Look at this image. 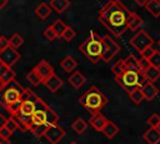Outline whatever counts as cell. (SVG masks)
Masks as SVG:
<instances>
[{
  "label": "cell",
  "instance_id": "cell-22",
  "mask_svg": "<svg viewBox=\"0 0 160 144\" xmlns=\"http://www.w3.org/2000/svg\"><path fill=\"white\" fill-rule=\"evenodd\" d=\"M119 126L114 123V121H111V120H108V123H106V125H105V128H104V130L101 131L108 139H112L118 133H119Z\"/></svg>",
  "mask_w": 160,
  "mask_h": 144
},
{
  "label": "cell",
  "instance_id": "cell-48",
  "mask_svg": "<svg viewBox=\"0 0 160 144\" xmlns=\"http://www.w3.org/2000/svg\"><path fill=\"white\" fill-rule=\"evenodd\" d=\"M5 85H6V84H5V83H4V81H2V80L0 79V90H1V89H2V88H4Z\"/></svg>",
  "mask_w": 160,
  "mask_h": 144
},
{
  "label": "cell",
  "instance_id": "cell-17",
  "mask_svg": "<svg viewBox=\"0 0 160 144\" xmlns=\"http://www.w3.org/2000/svg\"><path fill=\"white\" fill-rule=\"evenodd\" d=\"M86 81V78L82 75V73L80 71H74L70 76H69V84L75 88V89H80Z\"/></svg>",
  "mask_w": 160,
  "mask_h": 144
},
{
  "label": "cell",
  "instance_id": "cell-45",
  "mask_svg": "<svg viewBox=\"0 0 160 144\" xmlns=\"http://www.w3.org/2000/svg\"><path fill=\"white\" fill-rule=\"evenodd\" d=\"M135 4H138L139 6H146V4L149 3V0H134Z\"/></svg>",
  "mask_w": 160,
  "mask_h": 144
},
{
  "label": "cell",
  "instance_id": "cell-50",
  "mask_svg": "<svg viewBox=\"0 0 160 144\" xmlns=\"http://www.w3.org/2000/svg\"><path fill=\"white\" fill-rule=\"evenodd\" d=\"M2 65H4V64H2V63H1V60H0V69H1V66H2Z\"/></svg>",
  "mask_w": 160,
  "mask_h": 144
},
{
  "label": "cell",
  "instance_id": "cell-8",
  "mask_svg": "<svg viewBox=\"0 0 160 144\" xmlns=\"http://www.w3.org/2000/svg\"><path fill=\"white\" fill-rule=\"evenodd\" d=\"M102 39H104V44H105V50H104V55H102L101 60L109 63L112 58H115L119 54L120 45L114 39H111L110 36H104Z\"/></svg>",
  "mask_w": 160,
  "mask_h": 144
},
{
  "label": "cell",
  "instance_id": "cell-9",
  "mask_svg": "<svg viewBox=\"0 0 160 144\" xmlns=\"http://www.w3.org/2000/svg\"><path fill=\"white\" fill-rule=\"evenodd\" d=\"M20 58H21L20 53L16 49H14L12 46H8L5 50L0 51V60H1V63L4 65H6V66H10V68L15 63H18L20 60Z\"/></svg>",
  "mask_w": 160,
  "mask_h": 144
},
{
  "label": "cell",
  "instance_id": "cell-15",
  "mask_svg": "<svg viewBox=\"0 0 160 144\" xmlns=\"http://www.w3.org/2000/svg\"><path fill=\"white\" fill-rule=\"evenodd\" d=\"M42 84H44L51 93H55V91H58V90L62 86V80L54 73V74H52L48 80H45Z\"/></svg>",
  "mask_w": 160,
  "mask_h": 144
},
{
  "label": "cell",
  "instance_id": "cell-5",
  "mask_svg": "<svg viewBox=\"0 0 160 144\" xmlns=\"http://www.w3.org/2000/svg\"><path fill=\"white\" fill-rule=\"evenodd\" d=\"M24 89L25 88H22L16 80H12L11 83L6 84L0 90V105L5 109L8 105L21 101V95Z\"/></svg>",
  "mask_w": 160,
  "mask_h": 144
},
{
  "label": "cell",
  "instance_id": "cell-33",
  "mask_svg": "<svg viewBox=\"0 0 160 144\" xmlns=\"http://www.w3.org/2000/svg\"><path fill=\"white\" fill-rule=\"evenodd\" d=\"M129 96H130L131 101H132L134 104H136V105H139V104L144 100V95H142L141 89H136V90H134L132 93L129 94Z\"/></svg>",
  "mask_w": 160,
  "mask_h": 144
},
{
  "label": "cell",
  "instance_id": "cell-42",
  "mask_svg": "<svg viewBox=\"0 0 160 144\" xmlns=\"http://www.w3.org/2000/svg\"><path fill=\"white\" fill-rule=\"evenodd\" d=\"M8 46H10V44H9V39L5 38V36H0V51L5 50Z\"/></svg>",
  "mask_w": 160,
  "mask_h": 144
},
{
  "label": "cell",
  "instance_id": "cell-28",
  "mask_svg": "<svg viewBox=\"0 0 160 144\" xmlns=\"http://www.w3.org/2000/svg\"><path fill=\"white\" fill-rule=\"evenodd\" d=\"M26 79H28V81H29L31 85H34V86H38L39 84L42 83V80H41V78L39 76V74H38V71L35 70V68L31 69V70L28 73Z\"/></svg>",
  "mask_w": 160,
  "mask_h": 144
},
{
  "label": "cell",
  "instance_id": "cell-44",
  "mask_svg": "<svg viewBox=\"0 0 160 144\" xmlns=\"http://www.w3.org/2000/svg\"><path fill=\"white\" fill-rule=\"evenodd\" d=\"M8 119H9V118H6L4 114H0V129H2V128H5V126H6Z\"/></svg>",
  "mask_w": 160,
  "mask_h": 144
},
{
  "label": "cell",
  "instance_id": "cell-36",
  "mask_svg": "<svg viewBox=\"0 0 160 144\" xmlns=\"http://www.w3.org/2000/svg\"><path fill=\"white\" fill-rule=\"evenodd\" d=\"M6 128L10 130V131H15V130H18V129H20V126H19V123L16 121V119L14 118V116H10L9 119H8V123H6Z\"/></svg>",
  "mask_w": 160,
  "mask_h": 144
},
{
  "label": "cell",
  "instance_id": "cell-25",
  "mask_svg": "<svg viewBox=\"0 0 160 144\" xmlns=\"http://www.w3.org/2000/svg\"><path fill=\"white\" fill-rule=\"evenodd\" d=\"M145 8L154 18L160 16V1L159 0H149V3L146 4Z\"/></svg>",
  "mask_w": 160,
  "mask_h": 144
},
{
  "label": "cell",
  "instance_id": "cell-19",
  "mask_svg": "<svg viewBox=\"0 0 160 144\" xmlns=\"http://www.w3.org/2000/svg\"><path fill=\"white\" fill-rule=\"evenodd\" d=\"M51 10H52V9H51L50 4H48V3H40V4L35 8V14L39 16V19L45 20V19H48V18L50 16Z\"/></svg>",
  "mask_w": 160,
  "mask_h": 144
},
{
  "label": "cell",
  "instance_id": "cell-38",
  "mask_svg": "<svg viewBox=\"0 0 160 144\" xmlns=\"http://www.w3.org/2000/svg\"><path fill=\"white\" fill-rule=\"evenodd\" d=\"M20 105H21V101L15 103V104H11V105H8L5 109L11 114V116H14V115H16L20 111Z\"/></svg>",
  "mask_w": 160,
  "mask_h": 144
},
{
  "label": "cell",
  "instance_id": "cell-53",
  "mask_svg": "<svg viewBox=\"0 0 160 144\" xmlns=\"http://www.w3.org/2000/svg\"><path fill=\"white\" fill-rule=\"evenodd\" d=\"M159 1H160V0H159Z\"/></svg>",
  "mask_w": 160,
  "mask_h": 144
},
{
  "label": "cell",
  "instance_id": "cell-20",
  "mask_svg": "<svg viewBox=\"0 0 160 144\" xmlns=\"http://www.w3.org/2000/svg\"><path fill=\"white\" fill-rule=\"evenodd\" d=\"M0 79H1L5 84H9V83H11L12 80H15V71H14L10 66L2 65L1 69H0Z\"/></svg>",
  "mask_w": 160,
  "mask_h": 144
},
{
  "label": "cell",
  "instance_id": "cell-18",
  "mask_svg": "<svg viewBox=\"0 0 160 144\" xmlns=\"http://www.w3.org/2000/svg\"><path fill=\"white\" fill-rule=\"evenodd\" d=\"M60 66H61V69L65 73H74L75 69H76V66H78V63H76V60L72 56L68 55V56H65L60 61Z\"/></svg>",
  "mask_w": 160,
  "mask_h": 144
},
{
  "label": "cell",
  "instance_id": "cell-29",
  "mask_svg": "<svg viewBox=\"0 0 160 144\" xmlns=\"http://www.w3.org/2000/svg\"><path fill=\"white\" fill-rule=\"evenodd\" d=\"M51 28H52V30L56 33V35H58V36H61V35H62V33L66 30L68 25H65V23H64L62 20L58 19V20H55V21L52 23Z\"/></svg>",
  "mask_w": 160,
  "mask_h": 144
},
{
  "label": "cell",
  "instance_id": "cell-23",
  "mask_svg": "<svg viewBox=\"0 0 160 144\" xmlns=\"http://www.w3.org/2000/svg\"><path fill=\"white\" fill-rule=\"evenodd\" d=\"M142 74H144L146 81L155 83V81L160 78V68H155V66H151V65H150Z\"/></svg>",
  "mask_w": 160,
  "mask_h": 144
},
{
  "label": "cell",
  "instance_id": "cell-6",
  "mask_svg": "<svg viewBox=\"0 0 160 144\" xmlns=\"http://www.w3.org/2000/svg\"><path fill=\"white\" fill-rule=\"evenodd\" d=\"M152 43H154L152 38H151L145 30H139V31L130 39V45H131L135 50H138L139 53L144 51V50H145L146 48H149V46H152Z\"/></svg>",
  "mask_w": 160,
  "mask_h": 144
},
{
  "label": "cell",
  "instance_id": "cell-35",
  "mask_svg": "<svg viewBox=\"0 0 160 144\" xmlns=\"http://www.w3.org/2000/svg\"><path fill=\"white\" fill-rule=\"evenodd\" d=\"M42 35L49 40V41H54L55 39H58L59 36L56 35V33L52 30V28H51V25L50 26H48L45 30H44V33H42Z\"/></svg>",
  "mask_w": 160,
  "mask_h": 144
},
{
  "label": "cell",
  "instance_id": "cell-12",
  "mask_svg": "<svg viewBox=\"0 0 160 144\" xmlns=\"http://www.w3.org/2000/svg\"><path fill=\"white\" fill-rule=\"evenodd\" d=\"M106 123H108V119H106V116H105L104 114H101V113H95V114H92V116H91L90 120H89V124H90V125L92 126V129L96 130V131H102L104 128H105V125H106Z\"/></svg>",
  "mask_w": 160,
  "mask_h": 144
},
{
  "label": "cell",
  "instance_id": "cell-49",
  "mask_svg": "<svg viewBox=\"0 0 160 144\" xmlns=\"http://www.w3.org/2000/svg\"><path fill=\"white\" fill-rule=\"evenodd\" d=\"M156 129H158V130H159V131H160V123H159V124H158V126H156Z\"/></svg>",
  "mask_w": 160,
  "mask_h": 144
},
{
  "label": "cell",
  "instance_id": "cell-26",
  "mask_svg": "<svg viewBox=\"0 0 160 144\" xmlns=\"http://www.w3.org/2000/svg\"><path fill=\"white\" fill-rule=\"evenodd\" d=\"M48 128H49V125L46 123H44V124H32L31 128H30V131L36 138H41V136H45V133H46Z\"/></svg>",
  "mask_w": 160,
  "mask_h": 144
},
{
  "label": "cell",
  "instance_id": "cell-1",
  "mask_svg": "<svg viewBox=\"0 0 160 144\" xmlns=\"http://www.w3.org/2000/svg\"><path fill=\"white\" fill-rule=\"evenodd\" d=\"M130 13L120 0H109L99 11V21L115 38H120L128 30Z\"/></svg>",
  "mask_w": 160,
  "mask_h": 144
},
{
  "label": "cell",
  "instance_id": "cell-43",
  "mask_svg": "<svg viewBox=\"0 0 160 144\" xmlns=\"http://www.w3.org/2000/svg\"><path fill=\"white\" fill-rule=\"evenodd\" d=\"M11 134H12V131H10V130H9L6 126H5V128H2V129H0V136H1V138L10 139Z\"/></svg>",
  "mask_w": 160,
  "mask_h": 144
},
{
  "label": "cell",
  "instance_id": "cell-21",
  "mask_svg": "<svg viewBox=\"0 0 160 144\" xmlns=\"http://www.w3.org/2000/svg\"><path fill=\"white\" fill-rule=\"evenodd\" d=\"M141 25H142V19H141L136 13H132V11H131L130 15H129V19H128V29L135 31V30H138Z\"/></svg>",
  "mask_w": 160,
  "mask_h": 144
},
{
  "label": "cell",
  "instance_id": "cell-10",
  "mask_svg": "<svg viewBox=\"0 0 160 144\" xmlns=\"http://www.w3.org/2000/svg\"><path fill=\"white\" fill-rule=\"evenodd\" d=\"M64 136H65V130L60 125H58V124L49 125V128H48V130L45 133V138L51 144H58Z\"/></svg>",
  "mask_w": 160,
  "mask_h": 144
},
{
  "label": "cell",
  "instance_id": "cell-3",
  "mask_svg": "<svg viewBox=\"0 0 160 144\" xmlns=\"http://www.w3.org/2000/svg\"><path fill=\"white\" fill-rule=\"evenodd\" d=\"M80 105L86 109L88 111L95 114L100 113V110L106 105L108 99L105 94L96 86H91L89 90H86L79 99Z\"/></svg>",
  "mask_w": 160,
  "mask_h": 144
},
{
  "label": "cell",
  "instance_id": "cell-46",
  "mask_svg": "<svg viewBox=\"0 0 160 144\" xmlns=\"http://www.w3.org/2000/svg\"><path fill=\"white\" fill-rule=\"evenodd\" d=\"M8 3H9L8 0H0V10H1V9H4V8L8 5Z\"/></svg>",
  "mask_w": 160,
  "mask_h": 144
},
{
  "label": "cell",
  "instance_id": "cell-27",
  "mask_svg": "<svg viewBox=\"0 0 160 144\" xmlns=\"http://www.w3.org/2000/svg\"><path fill=\"white\" fill-rule=\"evenodd\" d=\"M86 128H88V124H86V121L82 120L81 118H76V119L72 121V124H71V129H72L75 133H78V134H82V133L86 130Z\"/></svg>",
  "mask_w": 160,
  "mask_h": 144
},
{
  "label": "cell",
  "instance_id": "cell-4",
  "mask_svg": "<svg viewBox=\"0 0 160 144\" xmlns=\"http://www.w3.org/2000/svg\"><path fill=\"white\" fill-rule=\"evenodd\" d=\"M115 80L120 84V86L128 93H132L136 89H140L145 83L146 79L144 76V74L139 70H130L126 69L121 75L115 76Z\"/></svg>",
  "mask_w": 160,
  "mask_h": 144
},
{
  "label": "cell",
  "instance_id": "cell-41",
  "mask_svg": "<svg viewBox=\"0 0 160 144\" xmlns=\"http://www.w3.org/2000/svg\"><path fill=\"white\" fill-rule=\"evenodd\" d=\"M149 66H150V61L148 59H145V58H140L139 59V70L141 73H144Z\"/></svg>",
  "mask_w": 160,
  "mask_h": 144
},
{
  "label": "cell",
  "instance_id": "cell-14",
  "mask_svg": "<svg viewBox=\"0 0 160 144\" xmlns=\"http://www.w3.org/2000/svg\"><path fill=\"white\" fill-rule=\"evenodd\" d=\"M144 140L148 143V144H159L160 143V131L156 129V128H152L150 126L142 135Z\"/></svg>",
  "mask_w": 160,
  "mask_h": 144
},
{
  "label": "cell",
  "instance_id": "cell-39",
  "mask_svg": "<svg viewBox=\"0 0 160 144\" xmlns=\"http://www.w3.org/2000/svg\"><path fill=\"white\" fill-rule=\"evenodd\" d=\"M150 61V65L151 66H155V68H160V51L156 50L155 54L149 59Z\"/></svg>",
  "mask_w": 160,
  "mask_h": 144
},
{
  "label": "cell",
  "instance_id": "cell-30",
  "mask_svg": "<svg viewBox=\"0 0 160 144\" xmlns=\"http://www.w3.org/2000/svg\"><path fill=\"white\" fill-rule=\"evenodd\" d=\"M125 65H126V69H130V70H139V59H136L135 56L132 55H129L125 58ZM140 71V70H139Z\"/></svg>",
  "mask_w": 160,
  "mask_h": 144
},
{
  "label": "cell",
  "instance_id": "cell-2",
  "mask_svg": "<svg viewBox=\"0 0 160 144\" xmlns=\"http://www.w3.org/2000/svg\"><path fill=\"white\" fill-rule=\"evenodd\" d=\"M79 50L94 64H96L99 60L102 59L104 55V50H105V44H104V39L101 36H99L96 33H90L89 36L86 38V40L84 43H81V45L79 46Z\"/></svg>",
  "mask_w": 160,
  "mask_h": 144
},
{
  "label": "cell",
  "instance_id": "cell-13",
  "mask_svg": "<svg viewBox=\"0 0 160 144\" xmlns=\"http://www.w3.org/2000/svg\"><path fill=\"white\" fill-rule=\"evenodd\" d=\"M141 91H142V95H144V99L150 101L152 99H155L159 94V89L158 86L154 84V83H150V81H146L141 88Z\"/></svg>",
  "mask_w": 160,
  "mask_h": 144
},
{
  "label": "cell",
  "instance_id": "cell-51",
  "mask_svg": "<svg viewBox=\"0 0 160 144\" xmlns=\"http://www.w3.org/2000/svg\"><path fill=\"white\" fill-rule=\"evenodd\" d=\"M69 144H76V143H75V141H71V143H69Z\"/></svg>",
  "mask_w": 160,
  "mask_h": 144
},
{
  "label": "cell",
  "instance_id": "cell-24",
  "mask_svg": "<svg viewBox=\"0 0 160 144\" xmlns=\"http://www.w3.org/2000/svg\"><path fill=\"white\" fill-rule=\"evenodd\" d=\"M50 6L56 13L61 14L70 6V0H50Z\"/></svg>",
  "mask_w": 160,
  "mask_h": 144
},
{
  "label": "cell",
  "instance_id": "cell-47",
  "mask_svg": "<svg viewBox=\"0 0 160 144\" xmlns=\"http://www.w3.org/2000/svg\"><path fill=\"white\" fill-rule=\"evenodd\" d=\"M0 144H10V140H9V139H5V138H1V136H0Z\"/></svg>",
  "mask_w": 160,
  "mask_h": 144
},
{
  "label": "cell",
  "instance_id": "cell-34",
  "mask_svg": "<svg viewBox=\"0 0 160 144\" xmlns=\"http://www.w3.org/2000/svg\"><path fill=\"white\" fill-rule=\"evenodd\" d=\"M75 36H76V33H75V30H74L71 26H68L66 30H65V31L62 33V35H61V38H62L65 41H71Z\"/></svg>",
  "mask_w": 160,
  "mask_h": 144
},
{
  "label": "cell",
  "instance_id": "cell-11",
  "mask_svg": "<svg viewBox=\"0 0 160 144\" xmlns=\"http://www.w3.org/2000/svg\"><path fill=\"white\" fill-rule=\"evenodd\" d=\"M35 70L38 71V74H39V76L41 78V80H42V83L45 81V80H48L55 71H54V68L50 65V63H48L46 60H40L38 64H36V66H35Z\"/></svg>",
  "mask_w": 160,
  "mask_h": 144
},
{
  "label": "cell",
  "instance_id": "cell-40",
  "mask_svg": "<svg viewBox=\"0 0 160 144\" xmlns=\"http://www.w3.org/2000/svg\"><path fill=\"white\" fill-rule=\"evenodd\" d=\"M155 51H156V50H155V48H154V46H149V48H146L144 51H141V53H140V55H141V58H145V59H148V60H149V59L155 54Z\"/></svg>",
  "mask_w": 160,
  "mask_h": 144
},
{
  "label": "cell",
  "instance_id": "cell-32",
  "mask_svg": "<svg viewBox=\"0 0 160 144\" xmlns=\"http://www.w3.org/2000/svg\"><path fill=\"white\" fill-rule=\"evenodd\" d=\"M125 70H126V65H125V61H124V60H119V61H116V63L111 66V71H112V74H114L115 76L121 75Z\"/></svg>",
  "mask_w": 160,
  "mask_h": 144
},
{
  "label": "cell",
  "instance_id": "cell-16",
  "mask_svg": "<svg viewBox=\"0 0 160 144\" xmlns=\"http://www.w3.org/2000/svg\"><path fill=\"white\" fill-rule=\"evenodd\" d=\"M39 98V96H38ZM36 99H29V100H21V105H20V114L22 115H26V116H31L34 110H35V103H36Z\"/></svg>",
  "mask_w": 160,
  "mask_h": 144
},
{
  "label": "cell",
  "instance_id": "cell-37",
  "mask_svg": "<svg viewBox=\"0 0 160 144\" xmlns=\"http://www.w3.org/2000/svg\"><path fill=\"white\" fill-rule=\"evenodd\" d=\"M146 123H148L150 126L156 128V126H158V124L160 123V115H159V114H151V115L148 118Z\"/></svg>",
  "mask_w": 160,
  "mask_h": 144
},
{
  "label": "cell",
  "instance_id": "cell-52",
  "mask_svg": "<svg viewBox=\"0 0 160 144\" xmlns=\"http://www.w3.org/2000/svg\"><path fill=\"white\" fill-rule=\"evenodd\" d=\"M159 46H160V39H159Z\"/></svg>",
  "mask_w": 160,
  "mask_h": 144
},
{
  "label": "cell",
  "instance_id": "cell-31",
  "mask_svg": "<svg viewBox=\"0 0 160 144\" xmlns=\"http://www.w3.org/2000/svg\"><path fill=\"white\" fill-rule=\"evenodd\" d=\"M22 43H24V38H22L20 34H18V33L12 34V35L9 38V44H10V46H12L14 49H18L19 46H21Z\"/></svg>",
  "mask_w": 160,
  "mask_h": 144
},
{
  "label": "cell",
  "instance_id": "cell-7",
  "mask_svg": "<svg viewBox=\"0 0 160 144\" xmlns=\"http://www.w3.org/2000/svg\"><path fill=\"white\" fill-rule=\"evenodd\" d=\"M35 110L31 115V119H32V124H44L46 123L48 120V114H49V110L51 109L42 99L38 98L36 103H35Z\"/></svg>",
  "mask_w": 160,
  "mask_h": 144
}]
</instances>
